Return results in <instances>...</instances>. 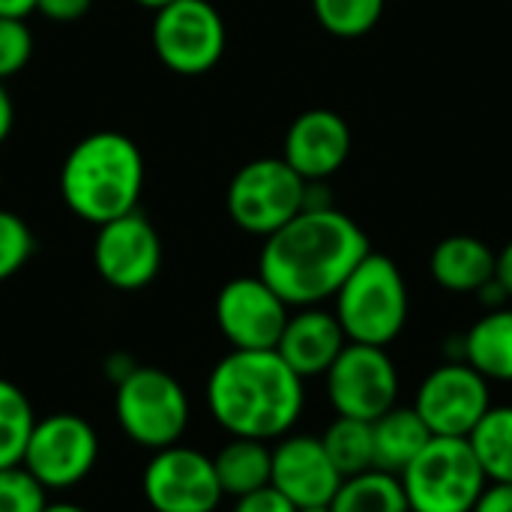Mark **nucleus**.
Listing matches in <instances>:
<instances>
[{"label": "nucleus", "instance_id": "nucleus-1", "mask_svg": "<svg viewBox=\"0 0 512 512\" xmlns=\"http://www.w3.org/2000/svg\"><path fill=\"white\" fill-rule=\"evenodd\" d=\"M369 252L366 231L342 210H300L288 225L264 237L258 276L288 306L306 309L336 297Z\"/></svg>", "mask_w": 512, "mask_h": 512}, {"label": "nucleus", "instance_id": "nucleus-2", "mask_svg": "<svg viewBox=\"0 0 512 512\" xmlns=\"http://www.w3.org/2000/svg\"><path fill=\"white\" fill-rule=\"evenodd\" d=\"M303 402V378L276 351H231L207 378V408L231 438L279 441Z\"/></svg>", "mask_w": 512, "mask_h": 512}, {"label": "nucleus", "instance_id": "nucleus-3", "mask_svg": "<svg viewBox=\"0 0 512 512\" xmlns=\"http://www.w3.org/2000/svg\"><path fill=\"white\" fill-rule=\"evenodd\" d=\"M141 189L144 156L123 132L105 129L81 138L60 168L66 207L90 225H105L138 210Z\"/></svg>", "mask_w": 512, "mask_h": 512}, {"label": "nucleus", "instance_id": "nucleus-4", "mask_svg": "<svg viewBox=\"0 0 512 512\" xmlns=\"http://www.w3.org/2000/svg\"><path fill=\"white\" fill-rule=\"evenodd\" d=\"M348 342L387 348L408 321V285L393 258L369 252L336 291L333 312Z\"/></svg>", "mask_w": 512, "mask_h": 512}, {"label": "nucleus", "instance_id": "nucleus-5", "mask_svg": "<svg viewBox=\"0 0 512 512\" xmlns=\"http://www.w3.org/2000/svg\"><path fill=\"white\" fill-rule=\"evenodd\" d=\"M399 480L411 512H471L489 486L468 438H432Z\"/></svg>", "mask_w": 512, "mask_h": 512}, {"label": "nucleus", "instance_id": "nucleus-6", "mask_svg": "<svg viewBox=\"0 0 512 512\" xmlns=\"http://www.w3.org/2000/svg\"><path fill=\"white\" fill-rule=\"evenodd\" d=\"M114 414L132 444L156 453L180 444L189 426V396L171 372L135 366L117 384Z\"/></svg>", "mask_w": 512, "mask_h": 512}, {"label": "nucleus", "instance_id": "nucleus-7", "mask_svg": "<svg viewBox=\"0 0 512 512\" xmlns=\"http://www.w3.org/2000/svg\"><path fill=\"white\" fill-rule=\"evenodd\" d=\"M306 201V180L285 159H255L228 186V216L255 237H270L288 225Z\"/></svg>", "mask_w": 512, "mask_h": 512}, {"label": "nucleus", "instance_id": "nucleus-8", "mask_svg": "<svg viewBox=\"0 0 512 512\" xmlns=\"http://www.w3.org/2000/svg\"><path fill=\"white\" fill-rule=\"evenodd\" d=\"M156 57L177 75H204L225 54V21L207 0H174L153 18Z\"/></svg>", "mask_w": 512, "mask_h": 512}, {"label": "nucleus", "instance_id": "nucleus-9", "mask_svg": "<svg viewBox=\"0 0 512 512\" xmlns=\"http://www.w3.org/2000/svg\"><path fill=\"white\" fill-rule=\"evenodd\" d=\"M327 396L339 417L378 420L399 399V372L387 348L348 342L327 369Z\"/></svg>", "mask_w": 512, "mask_h": 512}, {"label": "nucleus", "instance_id": "nucleus-10", "mask_svg": "<svg viewBox=\"0 0 512 512\" xmlns=\"http://www.w3.org/2000/svg\"><path fill=\"white\" fill-rule=\"evenodd\" d=\"M96 459V429L78 414H51L36 420L21 465L45 489H72L96 468Z\"/></svg>", "mask_w": 512, "mask_h": 512}, {"label": "nucleus", "instance_id": "nucleus-11", "mask_svg": "<svg viewBox=\"0 0 512 512\" xmlns=\"http://www.w3.org/2000/svg\"><path fill=\"white\" fill-rule=\"evenodd\" d=\"M489 408V381L462 360L432 369L414 399V411L435 438H468Z\"/></svg>", "mask_w": 512, "mask_h": 512}, {"label": "nucleus", "instance_id": "nucleus-12", "mask_svg": "<svg viewBox=\"0 0 512 512\" xmlns=\"http://www.w3.org/2000/svg\"><path fill=\"white\" fill-rule=\"evenodd\" d=\"M141 486L153 512H213L225 498L213 459L183 444L156 450Z\"/></svg>", "mask_w": 512, "mask_h": 512}, {"label": "nucleus", "instance_id": "nucleus-13", "mask_svg": "<svg viewBox=\"0 0 512 512\" xmlns=\"http://www.w3.org/2000/svg\"><path fill=\"white\" fill-rule=\"evenodd\" d=\"M288 309L291 306L261 276H240L222 285L216 324L234 351H276Z\"/></svg>", "mask_w": 512, "mask_h": 512}, {"label": "nucleus", "instance_id": "nucleus-14", "mask_svg": "<svg viewBox=\"0 0 512 512\" xmlns=\"http://www.w3.org/2000/svg\"><path fill=\"white\" fill-rule=\"evenodd\" d=\"M93 264L102 282L117 291L147 288L162 267V243L141 210L99 225L93 243Z\"/></svg>", "mask_w": 512, "mask_h": 512}, {"label": "nucleus", "instance_id": "nucleus-15", "mask_svg": "<svg viewBox=\"0 0 512 512\" xmlns=\"http://www.w3.org/2000/svg\"><path fill=\"white\" fill-rule=\"evenodd\" d=\"M342 477L333 468L321 438L285 435L273 447L270 486L282 492L297 510L330 507Z\"/></svg>", "mask_w": 512, "mask_h": 512}, {"label": "nucleus", "instance_id": "nucleus-16", "mask_svg": "<svg viewBox=\"0 0 512 512\" xmlns=\"http://www.w3.org/2000/svg\"><path fill=\"white\" fill-rule=\"evenodd\" d=\"M351 156V129L348 123L327 108L303 111L285 135L282 159L303 180H327Z\"/></svg>", "mask_w": 512, "mask_h": 512}, {"label": "nucleus", "instance_id": "nucleus-17", "mask_svg": "<svg viewBox=\"0 0 512 512\" xmlns=\"http://www.w3.org/2000/svg\"><path fill=\"white\" fill-rule=\"evenodd\" d=\"M345 345H348V336L339 318L318 306H306L297 315H288L276 354L306 381V378L327 375V369L336 363Z\"/></svg>", "mask_w": 512, "mask_h": 512}, {"label": "nucleus", "instance_id": "nucleus-18", "mask_svg": "<svg viewBox=\"0 0 512 512\" xmlns=\"http://www.w3.org/2000/svg\"><path fill=\"white\" fill-rule=\"evenodd\" d=\"M429 270L441 288L453 294H477L495 279L498 252H492V246L480 237L456 234L435 246Z\"/></svg>", "mask_w": 512, "mask_h": 512}, {"label": "nucleus", "instance_id": "nucleus-19", "mask_svg": "<svg viewBox=\"0 0 512 512\" xmlns=\"http://www.w3.org/2000/svg\"><path fill=\"white\" fill-rule=\"evenodd\" d=\"M432 438L435 435L414 411V405L411 408L393 405L387 414L372 420V465L378 471L399 477Z\"/></svg>", "mask_w": 512, "mask_h": 512}, {"label": "nucleus", "instance_id": "nucleus-20", "mask_svg": "<svg viewBox=\"0 0 512 512\" xmlns=\"http://www.w3.org/2000/svg\"><path fill=\"white\" fill-rule=\"evenodd\" d=\"M465 363L474 366L489 384H512V309L486 312L465 336Z\"/></svg>", "mask_w": 512, "mask_h": 512}, {"label": "nucleus", "instance_id": "nucleus-21", "mask_svg": "<svg viewBox=\"0 0 512 512\" xmlns=\"http://www.w3.org/2000/svg\"><path fill=\"white\" fill-rule=\"evenodd\" d=\"M222 495H231L234 501L270 486V468H273V447L267 441L255 438H231L213 459Z\"/></svg>", "mask_w": 512, "mask_h": 512}, {"label": "nucleus", "instance_id": "nucleus-22", "mask_svg": "<svg viewBox=\"0 0 512 512\" xmlns=\"http://www.w3.org/2000/svg\"><path fill=\"white\" fill-rule=\"evenodd\" d=\"M330 512H411L402 480L396 474L369 468L345 477L330 501Z\"/></svg>", "mask_w": 512, "mask_h": 512}, {"label": "nucleus", "instance_id": "nucleus-23", "mask_svg": "<svg viewBox=\"0 0 512 512\" xmlns=\"http://www.w3.org/2000/svg\"><path fill=\"white\" fill-rule=\"evenodd\" d=\"M468 444L489 483H512V408H489Z\"/></svg>", "mask_w": 512, "mask_h": 512}, {"label": "nucleus", "instance_id": "nucleus-24", "mask_svg": "<svg viewBox=\"0 0 512 512\" xmlns=\"http://www.w3.org/2000/svg\"><path fill=\"white\" fill-rule=\"evenodd\" d=\"M321 444L342 480L375 468L372 465V423L366 420L336 417L321 435Z\"/></svg>", "mask_w": 512, "mask_h": 512}, {"label": "nucleus", "instance_id": "nucleus-25", "mask_svg": "<svg viewBox=\"0 0 512 512\" xmlns=\"http://www.w3.org/2000/svg\"><path fill=\"white\" fill-rule=\"evenodd\" d=\"M33 426H36V414L24 390L0 378V471L24 462V450Z\"/></svg>", "mask_w": 512, "mask_h": 512}, {"label": "nucleus", "instance_id": "nucleus-26", "mask_svg": "<svg viewBox=\"0 0 512 512\" xmlns=\"http://www.w3.org/2000/svg\"><path fill=\"white\" fill-rule=\"evenodd\" d=\"M312 9L327 33L357 39L375 30L384 15V0H312Z\"/></svg>", "mask_w": 512, "mask_h": 512}, {"label": "nucleus", "instance_id": "nucleus-27", "mask_svg": "<svg viewBox=\"0 0 512 512\" xmlns=\"http://www.w3.org/2000/svg\"><path fill=\"white\" fill-rule=\"evenodd\" d=\"M45 492L48 489L24 465L0 471V512H42L48 507Z\"/></svg>", "mask_w": 512, "mask_h": 512}, {"label": "nucleus", "instance_id": "nucleus-28", "mask_svg": "<svg viewBox=\"0 0 512 512\" xmlns=\"http://www.w3.org/2000/svg\"><path fill=\"white\" fill-rule=\"evenodd\" d=\"M33 255V234L27 222L9 210H0V282L12 279Z\"/></svg>", "mask_w": 512, "mask_h": 512}, {"label": "nucleus", "instance_id": "nucleus-29", "mask_svg": "<svg viewBox=\"0 0 512 512\" xmlns=\"http://www.w3.org/2000/svg\"><path fill=\"white\" fill-rule=\"evenodd\" d=\"M33 54V33L24 18H0V81L27 66Z\"/></svg>", "mask_w": 512, "mask_h": 512}, {"label": "nucleus", "instance_id": "nucleus-30", "mask_svg": "<svg viewBox=\"0 0 512 512\" xmlns=\"http://www.w3.org/2000/svg\"><path fill=\"white\" fill-rule=\"evenodd\" d=\"M234 512H300L282 492H276L273 486H264L258 492H249L243 498H237Z\"/></svg>", "mask_w": 512, "mask_h": 512}, {"label": "nucleus", "instance_id": "nucleus-31", "mask_svg": "<svg viewBox=\"0 0 512 512\" xmlns=\"http://www.w3.org/2000/svg\"><path fill=\"white\" fill-rule=\"evenodd\" d=\"M93 0H36V12H42L45 18L57 21V24H72L81 15H87Z\"/></svg>", "mask_w": 512, "mask_h": 512}, {"label": "nucleus", "instance_id": "nucleus-32", "mask_svg": "<svg viewBox=\"0 0 512 512\" xmlns=\"http://www.w3.org/2000/svg\"><path fill=\"white\" fill-rule=\"evenodd\" d=\"M471 512H512V483H489Z\"/></svg>", "mask_w": 512, "mask_h": 512}, {"label": "nucleus", "instance_id": "nucleus-33", "mask_svg": "<svg viewBox=\"0 0 512 512\" xmlns=\"http://www.w3.org/2000/svg\"><path fill=\"white\" fill-rule=\"evenodd\" d=\"M495 279L501 282V288L507 291V297L512 300V240L498 252V270H495Z\"/></svg>", "mask_w": 512, "mask_h": 512}, {"label": "nucleus", "instance_id": "nucleus-34", "mask_svg": "<svg viewBox=\"0 0 512 512\" xmlns=\"http://www.w3.org/2000/svg\"><path fill=\"white\" fill-rule=\"evenodd\" d=\"M36 12V0H0V18H27Z\"/></svg>", "mask_w": 512, "mask_h": 512}, {"label": "nucleus", "instance_id": "nucleus-35", "mask_svg": "<svg viewBox=\"0 0 512 512\" xmlns=\"http://www.w3.org/2000/svg\"><path fill=\"white\" fill-rule=\"evenodd\" d=\"M12 120H15L12 99H9V93H6V87H3V81H0V144L6 141V135H9V129H12Z\"/></svg>", "mask_w": 512, "mask_h": 512}, {"label": "nucleus", "instance_id": "nucleus-36", "mask_svg": "<svg viewBox=\"0 0 512 512\" xmlns=\"http://www.w3.org/2000/svg\"><path fill=\"white\" fill-rule=\"evenodd\" d=\"M141 9H150V12H159V9H165V6H171L174 0H135Z\"/></svg>", "mask_w": 512, "mask_h": 512}, {"label": "nucleus", "instance_id": "nucleus-37", "mask_svg": "<svg viewBox=\"0 0 512 512\" xmlns=\"http://www.w3.org/2000/svg\"><path fill=\"white\" fill-rule=\"evenodd\" d=\"M42 512H87V510H84V507H78V504H63V501H60V504H48Z\"/></svg>", "mask_w": 512, "mask_h": 512}, {"label": "nucleus", "instance_id": "nucleus-38", "mask_svg": "<svg viewBox=\"0 0 512 512\" xmlns=\"http://www.w3.org/2000/svg\"><path fill=\"white\" fill-rule=\"evenodd\" d=\"M300 512H330V507H309V510H300Z\"/></svg>", "mask_w": 512, "mask_h": 512}, {"label": "nucleus", "instance_id": "nucleus-39", "mask_svg": "<svg viewBox=\"0 0 512 512\" xmlns=\"http://www.w3.org/2000/svg\"><path fill=\"white\" fill-rule=\"evenodd\" d=\"M0 183H3V177H0Z\"/></svg>", "mask_w": 512, "mask_h": 512}]
</instances>
